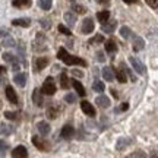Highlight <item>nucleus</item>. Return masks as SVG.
<instances>
[{"mask_svg":"<svg viewBox=\"0 0 158 158\" xmlns=\"http://www.w3.org/2000/svg\"><path fill=\"white\" fill-rule=\"evenodd\" d=\"M60 85H62V88H68V75L66 73H62L60 75Z\"/></svg>","mask_w":158,"mask_h":158,"instance_id":"nucleus-32","label":"nucleus"},{"mask_svg":"<svg viewBox=\"0 0 158 158\" xmlns=\"http://www.w3.org/2000/svg\"><path fill=\"white\" fill-rule=\"evenodd\" d=\"M106 50L108 53H114V51L117 50V45H116V41L114 40H108L107 43H106Z\"/></svg>","mask_w":158,"mask_h":158,"instance_id":"nucleus-25","label":"nucleus"},{"mask_svg":"<svg viewBox=\"0 0 158 158\" xmlns=\"http://www.w3.org/2000/svg\"><path fill=\"white\" fill-rule=\"evenodd\" d=\"M97 59H98V62H104V60H106V57H104V54H102L101 51H98V53H97Z\"/></svg>","mask_w":158,"mask_h":158,"instance_id":"nucleus-43","label":"nucleus"},{"mask_svg":"<svg viewBox=\"0 0 158 158\" xmlns=\"http://www.w3.org/2000/svg\"><path fill=\"white\" fill-rule=\"evenodd\" d=\"M116 25H117L116 21H107V22L102 23V31L107 32V34H110V32H113L114 29H116Z\"/></svg>","mask_w":158,"mask_h":158,"instance_id":"nucleus-15","label":"nucleus"},{"mask_svg":"<svg viewBox=\"0 0 158 158\" xmlns=\"http://www.w3.org/2000/svg\"><path fill=\"white\" fill-rule=\"evenodd\" d=\"M28 155V151H27V148L22 147V145H19V147H16L13 151H12V157H15V158H19V157H22L25 158Z\"/></svg>","mask_w":158,"mask_h":158,"instance_id":"nucleus-8","label":"nucleus"},{"mask_svg":"<svg viewBox=\"0 0 158 158\" xmlns=\"http://www.w3.org/2000/svg\"><path fill=\"white\" fill-rule=\"evenodd\" d=\"M143 47H145V41L142 40V37H135L133 38V50L141 51Z\"/></svg>","mask_w":158,"mask_h":158,"instance_id":"nucleus-16","label":"nucleus"},{"mask_svg":"<svg viewBox=\"0 0 158 158\" xmlns=\"http://www.w3.org/2000/svg\"><path fill=\"white\" fill-rule=\"evenodd\" d=\"M73 9H75L76 13H79V15H84L85 12H86L85 6H82V5H73Z\"/></svg>","mask_w":158,"mask_h":158,"instance_id":"nucleus-33","label":"nucleus"},{"mask_svg":"<svg viewBox=\"0 0 158 158\" xmlns=\"http://www.w3.org/2000/svg\"><path fill=\"white\" fill-rule=\"evenodd\" d=\"M72 85H73L75 91L78 92L79 95H81V97H85V94H86V92H85V88H84V85L81 84L79 81H73V82H72Z\"/></svg>","mask_w":158,"mask_h":158,"instance_id":"nucleus-18","label":"nucleus"},{"mask_svg":"<svg viewBox=\"0 0 158 158\" xmlns=\"http://www.w3.org/2000/svg\"><path fill=\"white\" fill-rule=\"evenodd\" d=\"M95 2H97V3H107L108 0H95Z\"/></svg>","mask_w":158,"mask_h":158,"instance_id":"nucleus-49","label":"nucleus"},{"mask_svg":"<svg viewBox=\"0 0 158 158\" xmlns=\"http://www.w3.org/2000/svg\"><path fill=\"white\" fill-rule=\"evenodd\" d=\"M47 64H48V59H45V57H38L37 62H35V68H37V70H43Z\"/></svg>","mask_w":158,"mask_h":158,"instance_id":"nucleus-17","label":"nucleus"},{"mask_svg":"<svg viewBox=\"0 0 158 158\" xmlns=\"http://www.w3.org/2000/svg\"><path fill=\"white\" fill-rule=\"evenodd\" d=\"M127 143H129V141H123V139H122V141H118L117 142V149H118V151H122V149H123V147H124V145H127Z\"/></svg>","mask_w":158,"mask_h":158,"instance_id":"nucleus-39","label":"nucleus"},{"mask_svg":"<svg viewBox=\"0 0 158 158\" xmlns=\"http://www.w3.org/2000/svg\"><path fill=\"white\" fill-rule=\"evenodd\" d=\"M27 78H28V75L27 73H16L15 75V78H13V81H15V84L19 85V86H25V84H27Z\"/></svg>","mask_w":158,"mask_h":158,"instance_id":"nucleus-14","label":"nucleus"},{"mask_svg":"<svg viewBox=\"0 0 158 158\" xmlns=\"http://www.w3.org/2000/svg\"><path fill=\"white\" fill-rule=\"evenodd\" d=\"M69 2H73V0H69Z\"/></svg>","mask_w":158,"mask_h":158,"instance_id":"nucleus-50","label":"nucleus"},{"mask_svg":"<svg viewBox=\"0 0 158 158\" xmlns=\"http://www.w3.org/2000/svg\"><path fill=\"white\" fill-rule=\"evenodd\" d=\"M127 108H129V104H127V102H123V106H122V108H120V110H127Z\"/></svg>","mask_w":158,"mask_h":158,"instance_id":"nucleus-45","label":"nucleus"},{"mask_svg":"<svg viewBox=\"0 0 158 158\" xmlns=\"http://www.w3.org/2000/svg\"><path fill=\"white\" fill-rule=\"evenodd\" d=\"M47 117L51 118V120H53V118H56L57 117V111L54 110V108H48V110H47Z\"/></svg>","mask_w":158,"mask_h":158,"instance_id":"nucleus-34","label":"nucleus"},{"mask_svg":"<svg viewBox=\"0 0 158 158\" xmlns=\"http://www.w3.org/2000/svg\"><path fill=\"white\" fill-rule=\"evenodd\" d=\"M6 98L9 100V102L10 104H18V95L16 92H15V89L12 88V86H6Z\"/></svg>","mask_w":158,"mask_h":158,"instance_id":"nucleus-7","label":"nucleus"},{"mask_svg":"<svg viewBox=\"0 0 158 158\" xmlns=\"http://www.w3.org/2000/svg\"><path fill=\"white\" fill-rule=\"evenodd\" d=\"M92 89L95 91V92H104L106 86H104V84H102V81H95L94 85H92Z\"/></svg>","mask_w":158,"mask_h":158,"instance_id":"nucleus-27","label":"nucleus"},{"mask_svg":"<svg viewBox=\"0 0 158 158\" xmlns=\"http://www.w3.org/2000/svg\"><path fill=\"white\" fill-rule=\"evenodd\" d=\"M116 78H117L118 82L124 84V82L127 81V76H126V70H123V69H117V72H116Z\"/></svg>","mask_w":158,"mask_h":158,"instance_id":"nucleus-22","label":"nucleus"},{"mask_svg":"<svg viewBox=\"0 0 158 158\" xmlns=\"http://www.w3.org/2000/svg\"><path fill=\"white\" fill-rule=\"evenodd\" d=\"M37 127H38V132L43 136H45V135H48V133H50V124L47 123V122H40V123L37 124Z\"/></svg>","mask_w":158,"mask_h":158,"instance_id":"nucleus-13","label":"nucleus"},{"mask_svg":"<svg viewBox=\"0 0 158 158\" xmlns=\"http://www.w3.org/2000/svg\"><path fill=\"white\" fill-rule=\"evenodd\" d=\"M34 50L35 51H44L47 48V45H45V37L43 34H37L35 37V41H34Z\"/></svg>","mask_w":158,"mask_h":158,"instance_id":"nucleus-3","label":"nucleus"},{"mask_svg":"<svg viewBox=\"0 0 158 158\" xmlns=\"http://www.w3.org/2000/svg\"><path fill=\"white\" fill-rule=\"evenodd\" d=\"M129 62H130V64H132V68L135 69L138 73H139V75H145V72H147V70H145V66L142 64V62H139L136 57H129Z\"/></svg>","mask_w":158,"mask_h":158,"instance_id":"nucleus-4","label":"nucleus"},{"mask_svg":"<svg viewBox=\"0 0 158 158\" xmlns=\"http://www.w3.org/2000/svg\"><path fill=\"white\" fill-rule=\"evenodd\" d=\"M95 102L100 106L101 108H107V107H110V100H108V97H106V95H98L95 98Z\"/></svg>","mask_w":158,"mask_h":158,"instance_id":"nucleus-11","label":"nucleus"},{"mask_svg":"<svg viewBox=\"0 0 158 158\" xmlns=\"http://www.w3.org/2000/svg\"><path fill=\"white\" fill-rule=\"evenodd\" d=\"M59 31H60L62 34H64V35H70V34H72V32H70V29L66 28L64 25H59Z\"/></svg>","mask_w":158,"mask_h":158,"instance_id":"nucleus-35","label":"nucleus"},{"mask_svg":"<svg viewBox=\"0 0 158 158\" xmlns=\"http://www.w3.org/2000/svg\"><path fill=\"white\" fill-rule=\"evenodd\" d=\"M97 18H98V21H100V22H101V23L107 22L108 19H110V12H108V10L98 12V13H97Z\"/></svg>","mask_w":158,"mask_h":158,"instance_id":"nucleus-20","label":"nucleus"},{"mask_svg":"<svg viewBox=\"0 0 158 158\" xmlns=\"http://www.w3.org/2000/svg\"><path fill=\"white\" fill-rule=\"evenodd\" d=\"M111 94H113V97H114V98H117V97H118L117 91H114V89H111Z\"/></svg>","mask_w":158,"mask_h":158,"instance_id":"nucleus-47","label":"nucleus"},{"mask_svg":"<svg viewBox=\"0 0 158 158\" xmlns=\"http://www.w3.org/2000/svg\"><path fill=\"white\" fill-rule=\"evenodd\" d=\"M32 143H34L38 149H41V151H44V149H45V143L40 139L38 136H32Z\"/></svg>","mask_w":158,"mask_h":158,"instance_id":"nucleus-26","label":"nucleus"},{"mask_svg":"<svg viewBox=\"0 0 158 158\" xmlns=\"http://www.w3.org/2000/svg\"><path fill=\"white\" fill-rule=\"evenodd\" d=\"M101 73H102V78L106 79V81H108V82H111V81L114 79V72H113V69H111V68H108V66H106V68H102Z\"/></svg>","mask_w":158,"mask_h":158,"instance_id":"nucleus-10","label":"nucleus"},{"mask_svg":"<svg viewBox=\"0 0 158 158\" xmlns=\"http://www.w3.org/2000/svg\"><path fill=\"white\" fill-rule=\"evenodd\" d=\"M7 143H6L5 141H2V139H0V152L3 154V152H6V151H7Z\"/></svg>","mask_w":158,"mask_h":158,"instance_id":"nucleus-37","label":"nucleus"},{"mask_svg":"<svg viewBox=\"0 0 158 158\" xmlns=\"http://www.w3.org/2000/svg\"><path fill=\"white\" fill-rule=\"evenodd\" d=\"M41 27H45V28H50V23H48V19H41Z\"/></svg>","mask_w":158,"mask_h":158,"instance_id":"nucleus-42","label":"nucleus"},{"mask_svg":"<svg viewBox=\"0 0 158 158\" xmlns=\"http://www.w3.org/2000/svg\"><path fill=\"white\" fill-rule=\"evenodd\" d=\"M3 45H5V47H15V45H16V43H15V40L12 38V37H9V35H7V37L3 40Z\"/></svg>","mask_w":158,"mask_h":158,"instance_id":"nucleus-31","label":"nucleus"},{"mask_svg":"<svg viewBox=\"0 0 158 158\" xmlns=\"http://www.w3.org/2000/svg\"><path fill=\"white\" fill-rule=\"evenodd\" d=\"M41 91H43V94H45V95H53V94L56 92V85L53 82V78H51V76H48V78L45 79Z\"/></svg>","mask_w":158,"mask_h":158,"instance_id":"nucleus-2","label":"nucleus"},{"mask_svg":"<svg viewBox=\"0 0 158 158\" xmlns=\"http://www.w3.org/2000/svg\"><path fill=\"white\" fill-rule=\"evenodd\" d=\"M75 135V129L70 126V124H66V126H63L62 129V138H64V139H70L72 136Z\"/></svg>","mask_w":158,"mask_h":158,"instance_id":"nucleus-9","label":"nucleus"},{"mask_svg":"<svg viewBox=\"0 0 158 158\" xmlns=\"http://www.w3.org/2000/svg\"><path fill=\"white\" fill-rule=\"evenodd\" d=\"M64 101H66V102H69V104H72V102H75V101H76V97H75L73 94H68V95L64 97Z\"/></svg>","mask_w":158,"mask_h":158,"instance_id":"nucleus-36","label":"nucleus"},{"mask_svg":"<svg viewBox=\"0 0 158 158\" xmlns=\"http://www.w3.org/2000/svg\"><path fill=\"white\" fill-rule=\"evenodd\" d=\"M94 28H95V25H94V21L91 19V18H86L84 22H82V32L84 34H91L92 31H94Z\"/></svg>","mask_w":158,"mask_h":158,"instance_id":"nucleus-5","label":"nucleus"},{"mask_svg":"<svg viewBox=\"0 0 158 158\" xmlns=\"http://www.w3.org/2000/svg\"><path fill=\"white\" fill-rule=\"evenodd\" d=\"M38 5H40V7H41L43 10H50L51 5H53V0H40Z\"/></svg>","mask_w":158,"mask_h":158,"instance_id":"nucleus-24","label":"nucleus"},{"mask_svg":"<svg viewBox=\"0 0 158 158\" xmlns=\"http://www.w3.org/2000/svg\"><path fill=\"white\" fill-rule=\"evenodd\" d=\"M81 108H82V111H84L85 114H88V116H91V117H94V116H95V108H94V106L89 104L88 101L81 102Z\"/></svg>","mask_w":158,"mask_h":158,"instance_id":"nucleus-6","label":"nucleus"},{"mask_svg":"<svg viewBox=\"0 0 158 158\" xmlns=\"http://www.w3.org/2000/svg\"><path fill=\"white\" fill-rule=\"evenodd\" d=\"M120 34H122L123 38L127 40L132 37V31H130V28H127V27H122V28H120Z\"/></svg>","mask_w":158,"mask_h":158,"instance_id":"nucleus-28","label":"nucleus"},{"mask_svg":"<svg viewBox=\"0 0 158 158\" xmlns=\"http://www.w3.org/2000/svg\"><path fill=\"white\" fill-rule=\"evenodd\" d=\"M31 21H29L28 18H19V19H13L12 21V25H15V27H23V28H28Z\"/></svg>","mask_w":158,"mask_h":158,"instance_id":"nucleus-12","label":"nucleus"},{"mask_svg":"<svg viewBox=\"0 0 158 158\" xmlns=\"http://www.w3.org/2000/svg\"><path fill=\"white\" fill-rule=\"evenodd\" d=\"M145 2H147L148 5L152 7V9H157V7H158V0H145Z\"/></svg>","mask_w":158,"mask_h":158,"instance_id":"nucleus-38","label":"nucleus"},{"mask_svg":"<svg viewBox=\"0 0 158 158\" xmlns=\"http://www.w3.org/2000/svg\"><path fill=\"white\" fill-rule=\"evenodd\" d=\"M100 41H102V37H101V35H97L94 40H91V43H100Z\"/></svg>","mask_w":158,"mask_h":158,"instance_id":"nucleus-44","label":"nucleus"},{"mask_svg":"<svg viewBox=\"0 0 158 158\" xmlns=\"http://www.w3.org/2000/svg\"><path fill=\"white\" fill-rule=\"evenodd\" d=\"M6 72V68H3V66H0V75H3Z\"/></svg>","mask_w":158,"mask_h":158,"instance_id":"nucleus-48","label":"nucleus"},{"mask_svg":"<svg viewBox=\"0 0 158 158\" xmlns=\"http://www.w3.org/2000/svg\"><path fill=\"white\" fill-rule=\"evenodd\" d=\"M5 117L9 118V120H15V118H16V114L12 113V111H6V113H5Z\"/></svg>","mask_w":158,"mask_h":158,"instance_id":"nucleus-40","label":"nucleus"},{"mask_svg":"<svg viewBox=\"0 0 158 158\" xmlns=\"http://www.w3.org/2000/svg\"><path fill=\"white\" fill-rule=\"evenodd\" d=\"M12 132H13L12 126H6V124L0 126V135H10Z\"/></svg>","mask_w":158,"mask_h":158,"instance_id":"nucleus-29","label":"nucleus"},{"mask_svg":"<svg viewBox=\"0 0 158 158\" xmlns=\"http://www.w3.org/2000/svg\"><path fill=\"white\" fill-rule=\"evenodd\" d=\"M32 100H34V102L38 107H43V100H41V92H40V89H34V92H32Z\"/></svg>","mask_w":158,"mask_h":158,"instance_id":"nucleus-21","label":"nucleus"},{"mask_svg":"<svg viewBox=\"0 0 158 158\" xmlns=\"http://www.w3.org/2000/svg\"><path fill=\"white\" fill-rule=\"evenodd\" d=\"M72 73H73V76H76V78H82V76H84V72H82V70H76V69L72 70Z\"/></svg>","mask_w":158,"mask_h":158,"instance_id":"nucleus-41","label":"nucleus"},{"mask_svg":"<svg viewBox=\"0 0 158 158\" xmlns=\"http://www.w3.org/2000/svg\"><path fill=\"white\" fill-rule=\"evenodd\" d=\"M57 57H59L60 60H63L66 64H69V66H75V64H78V66H86V62H85V60H82V59H79V57H76V56L69 54L64 48H60V50H59Z\"/></svg>","mask_w":158,"mask_h":158,"instance_id":"nucleus-1","label":"nucleus"},{"mask_svg":"<svg viewBox=\"0 0 158 158\" xmlns=\"http://www.w3.org/2000/svg\"><path fill=\"white\" fill-rule=\"evenodd\" d=\"M12 5L15 7H28L31 6V0H13Z\"/></svg>","mask_w":158,"mask_h":158,"instance_id":"nucleus-23","label":"nucleus"},{"mask_svg":"<svg viewBox=\"0 0 158 158\" xmlns=\"http://www.w3.org/2000/svg\"><path fill=\"white\" fill-rule=\"evenodd\" d=\"M123 2H124V3H129V5H130V3H136L138 0H123Z\"/></svg>","mask_w":158,"mask_h":158,"instance_id":"nucleus-46","label":"nucleus"},{"mask_svg":"<svg viewBox=\"0 0 158 158\" xmlns=\"http://www.w3.org/2000/svg\"><path fill=\"white\" fill-rule=\"evenodd\" d=\"M3 60H5V62H7V63L18 62V59L13 56V54H10V53H5V54H3Z\"/></svg>","mask_w":158,"mask_h":158,"instance_id":"nucleus-30","label":"nucleus"},{"mask_svg":"<svg viewBox=\"0 0 158 158\" xmlns=\"http://www.w3.org/2000/svg\"><path fill=\"white\" fill-rule=\"evenodd\" d=\"M64 21H66L70 27H73L75 22H76V15L72 13V12H66V13H64Z\"/></svg>","mask_w":158,"mask_h":158,"instance_id":"nucleus-19","label":"nucleus"}]
</instances>
